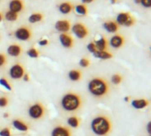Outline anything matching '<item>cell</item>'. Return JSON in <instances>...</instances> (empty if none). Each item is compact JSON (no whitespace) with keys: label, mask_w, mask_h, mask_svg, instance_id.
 Instances as JSON below:
<instances>
[{"label":"cell","mask_w":151,"mask_h":136,"mask_svg":"<svg viewBox=\"0 0 151 136\" xmlns=\"http://www.w3.org/2000/svg\"><path fill=\"white\" fill-rule=\"evenodd\" d=\"M124 100H125L126 102H129V97H128V96H126V97L124 98Z\"/></svg>","instance_id":"42"},{"label":"cell","mask_w":151,"mask_h":136,"mask_svg":"<svg viewBox=\"0 0 151 136\" xmlns=\"http://www.w3.org/2000/svg\"><path fill=\"white\" fill-rule=\"evenodd\" d=\"M58 9L62 14H70L74 9V5L69 1H64L58 5Z\"/></svg>","instance_id":"12"},{"label":"cell","mask_w":151,"mask_h":136,"mask_svg":"<svg viewBox=\"0 0 151 136\" xmlns=\"http://www.w3.org/2000/svg\"><path fill=\"white\" fill-rule=\"evenodd\" d=\"M134 3H135L136 4H141V0H134Z\"/></svg>","instance_id":"41"},{"label":"cell","mask_w":151,"mask_h":136,"mask_svg":"<svg viewBox=\"0 0 151 136\" xmlns=\"http://www.w3.org/2000/svg\"><path fill=\"white\" fill-rule=\"evenodd\" d=\"M9 9L14 12L19 13L23 12L26 8V3L24 0H11L9 2Z\"/></svg>","instance_id":"8"},{"label":"cell","mask_w":151,"mask_h":136,"mask_svg":"<svg viewBox=\"0 0 151 136\" xmlns=\"http://www.w3.org/2000/svg\"><path fill=\"white\" fill-rule=\"evenodd\" d=\"M6 57H5V55L4 54H3V53H0V67H2V66H4V65H5V64H6Z\"/></svg>","instance_id":"32"},{"label":"cell","mask_w":151,"mask_h":136,"mask_svg":"<svg viewBox=\"0 0 151 136\" xmlns=\"http://www.w3.org/2000/svg\"><path fill=\"white\" fill-rule=\"evenodd\" d=\"M67 124L72 127H78L80 125V119L77 117H70L67 119Z\"/></svg>","instance_id":"25"},{"label":"cell","mask_w":151,"mask_h":136,"mask_svg":"<svg viewBox=\"0 0 151 136\" xmlns=\"http://www.w3.org/2000/svg\"><path fill=\"white\" fill-rule=\"evenodd\" d=\"M141 4L144 8H150L151 0H141Z\"/></svg>","instance_id":"33"},{"label":"cell","mask_w":151,"mask_h":136,"mask_svg":"<svg viewBox=\"0 0 151 136\" xmlns=\"http://www.w3.org/2000/svg\"><path fill=\"white\" fill-rule=\"evenodd\" d=\"M121 81H122V76L121 75H119V74H114V75H112V77H111V82L113 84L118 85Z\"/></svg>","instance_id":"27"},{"label":"cell","mask_w":151,"mask_h":136,"mask_svg":"<svg viewBox=\"0 0 151 136\" xmlns=\"http://www.w3.org/2000/svg\"><path fill=\"white\" fill-rule=\"evenodd\" d=\"M95 58H100V59H110L113 57V55L106 50H96L95 53H93Z\"/></svg>","instance_id":"21"},{"label":"cell","mask_w":151,"mask_h":136,"mask_svg":"<svg viewBox=\"0 0 151 136\" xmlns=\"http://www.w3.org/2000/svg\"><path fill=\"white\" fill-rule=\"evenodd\" d=\"M149 105V101L145 100V99H140V100H134L132 102V106L134 109L140 110V109H143L146 106Z\"/></svg>","instance_id":"22"},{"label":"cell","mask_w":151,"mask_h":136,"mask_svg":"<svg viewBox=\"0 0 151 136\" xmlns=\"http://www.w3.org/2000/svg\"><path fill=\"white\" fill-rule=\"evenodd\" d=\"M90 128L96 135L107 136L111 132L112 124L106 115H97L91 121Z\"/></svg>","instance_id":"1"},{"label":"cell","mask_w":151,"mask_h":136,"mask_svg":"<svg viewBox=\"0 0 151 136\" xmlns=\"http://www.w3.org/2000/svg\"><path fill=\"white\" fill-rule=\"evenodd\" d=\"M72 30L73 34L79 39H84L89 35V30L87 26L81 22H77L72 27Z\"/></svg>","instance_id":"6"},{"label":"cell","mask_w":151,"mask_h":136,"mask_svg":"<svg viewBox=\"0 0 151 136\" xmlns=\"http://www.w3.org/2000/svg\"><path fill=\"white\" fill-rule=\"evenodd\" d=\"M38 43H39L40 46H46V45L49 44V40H47V39H42V40H40V41L38 42Z\"/></svg>","instance_id":"36"},{"label":"cell","mask_w":151,"mask_h":136,"mask_svg":"<svg viewBox=\"0 0 151 136\" xmlns=\"http://www.w3.org/2000/svg\"><path fill=\"white\" fill-rule=\"evenodd\" d=\"M72 27L71 21L67 19H59L55 23V29L58 32L62 33H67Z\"/></svg>","instance_id":"7"},{"label":"cell","mask_w":151,"mask_h":136,"mask_svg":"<svg viewBox=\"0 0 151 136\" xmlns=\"http://www.w3.org/2000/svg\"><path fill=\"white\" fill-rule=\"evenodd\" d=\"M4 18L7 21L14 22V21L18 20V19L19 18V13L14 12H12V11H10V10H7V11L4 12Z\"/></svg>","instance_id":"20"},{"label":"cell","mask_w":151,"mask_h":136,"mask_svg":"<svg viewBox=\"0 0 151 136\" xmlns=\"http://www.w3.org/2000/svg\"><path fill=\"white\" fill-rule=\"evenodd\" d=\"M97 50H106L108 48V41L105 36H102L99 40H96L95 42Z\"/></svg>","instance_id":"17"},{"label":"cell","mask_w":151,"mask_h":136,"mask_svg":"<svg viewBox=\"0 0 151 136\" xmlns=\"http://www.w3.org/2000/svg\"><path fill=\"white\" fill-rule=\"evenodd\" d=\"M68 76H69V79L71 81H80L81 79L82 73L79 70H72V71L69 72Z\"/></svg>","instance_id":"23"},{"label":"cell","mask_w":151,"mask_h":136,"mask_svg":"<svg viewBox=\"0 0 151 136\" xmlns=\"http://www.w3.org/2000/svg\"><path fill=\"white\" fill-rule=\"evenodd\" d=\"M24 73H25L24 68L20 64H15L10 69V76L15 80L22 78L24 75Z\"/></svg>","instance_id":"10"},{"label":"cell","mask_w":151,"mask_h":136,"mask_svg":"<svg viewBox=\"0 0 151 136\" xmlns=\"http://www.w3.org/2000/svg\"><path fill=\"white\" fill-rule=\"evenodd\" d=\"M104 28L109 33H117L119 29V25L116 22V20H108L103 24Z\"/></svg>","instance_id":"14"},{"label":"cell","mask_w":151,"mask_h":136,"mask_svg":"<svg viewBox=\"0 0 151 136\" xmlns=\"http://www.w3.org/2000/svg\"><path fill=\"white\" fill-rule=\"evenodd\" d=\"M28 115L33 119H41L45 115V108L41 103H35L29 107Z\"/></svg>","instance_id":"4"},{"label":"cell","mask_w":151,"mask_h":136,"mask_svg":"<svg viewBox=\"0 0 151 136\" xmlns=\"http://www.w3.org/2000/svg\"><path fill=\"white\" fill-rule=\"evenodd\" d=\"M8 104V99L6 97H0V107H5Z\"/></svg>","instance_id":"34"},{"label":"cell","mask_w":151,"mask_h":136,"mask_svg":"<svg viewBox=\"0 0 151 136\" xmlns=\"http://www.w3.org/2000/svg\"><path fill=\"white\" fill-rule=\"evenodd\" d=\"M23 80H24L25 81H29V76H28L27 73H25V74L23 75Z\"/></svg>","instance_id":"37"},{"label":"cell","mask_w":151,"mask_h":136,"mask_svg":"<svg viewBox=\"0 0 151 136\" xmlns=\"http://www.w3.org/2000/svg\"><path fill=\"white\" fill-rule=\"evenodd\" d=\"M125 42H126V38L121 35H113L111 40H110V45L114 48V49H119L121 48L124 44H125Z\"/></svg>","instance_id":"11"},{"label":"cell","mask_w":151,"mask_h":136,"mask_svg":"<svg viewBox=\"0 0 151 136\" xmlns=\"http://www.w3.org/2000/svg\"><path fill=\"white\" fill-rule=\"evenodd\" d=\"M61 107L64 111L73 112L82 106V99L76 93H67L61 99Z\"/></svg>","instance_id":"3"},{"label":"cell","mask_w":151,"mask_h":136,"mask_svg":"<svg viewBox=\"0 0 151 136\" xmlns=\"http://www.w3.org/2000/svg\"><path fill=\"white\" fill-rule=\"evenodd\" d=\"M59 41L62 44L63 47L67 48V49H71L73 47L74 45V40L72 37V35H70L67 33H62L59 35Z\"/></svg>","instance_id":"9"},{"label":"cell","mask_w":151,"mask_h":136,"mask_svg":"<svg viewBox=\"0 0 151 136\" xmlns=\"http://www.w3.org/2000/svg\"><path fill=\"white\" fill-rule=\"evenodd\" d=\"M80 65H81V66H82V67H88V66L90 65V62H89V60H88V58H81V59L80 60Z\"/></svg>","instance_id":"29"},{"label":"cell","mask_w":151,"mask_h":136,"mask_svg":"<svg viewBox=\"0 0 151 136\" xmlns=\"http://www.w3.org/2000/svg\"><path fill=\"white\" fill-rule=\"evenodd\" d=\"M0 136H11L10 130L8 128H4L2 131H0Z\"/></svg>","instance_id":"35"},{"label":"cell","mask_w":151,"mask_h":136,"mask_svg":"<svg viewBox=\"0 0 151 136\" xmlns=\"http://www.w3.org/2000/svg\"><path fill=\"white\" fill-rule=\"evenodd\" d=\"M148 132L151 134V123L150 122H149V124H148Z\"/></svg>","instance_id":"39"},{"label":"cell","mask_w":151,"mask_h":136,"mask_svg":"<svg viewBox=\"0 0 151 136\" xmlns=\"http://www.w3.org/2000/svg\"><path fill=\"white\" fill-rule=\"evenodd\" d=\"M87 49L88 50V51H90L91 53H95L97 50H96V45H95V43L94 42H90V43H88V46H87Z\"/></svg>","instance_id":"30"},{"label":"cell","mask_w":151,"mask_h":136,"mask_svg":"<svg viewBox=\"0 0 151 136\" xmlns=\"http://www.w3.org/2000/svg\"><path fill=\"white\" fill-rule=\"evenodd\" d=\"M12 125H13V127H14L16 129H18V130H19V131H21V132H26V131H27V129H28L27 126L24 122H22V121H20V120H19V119H15V120L12 122Z\"/></svg>","instance_id":"24"},{"label":"cell","mask_w":151,"mask_h":136,"mask_svg":"<svg viewBox=\"0 0 151 136\" xmlns=\"http://www.w3.org/2000/svg\"><path fill=\"white\" fill-rule=\"evenodd\" d=\"M14 36L19 41H29L33 37V31L27 26H21L15 30Z\"/></svg>","instance_id":"5"},{"label":"cell","mask_w":151,"mask_h":136,"mask_svg":"<svg viewBox=\"0 0 151 136\" xmlns=\"http://www.w3.org/2000/svg\"><path fill=\"white\" fill-rule=\"evenodd\" d=\"M3 19H4V14L0 12V22H2Z\"/></svg>","instance_id":"40"},{"label":"cell","mask_w":151,"mask_h":136,"mask_svg":"<svg viewBox=\"0 0 151 136\" xmlns=\"http://www.w3.org/2000/svg\"><path fill=\"white\" fill-rule=\"evenodd\" d=\"M73 10H75V12L81 16H86L88 13V8L85 4H77L76 5H74Z\"/></svg>","instance_id":"19"},{"label":"cell","mask_w":151,"mask_h":136,"mask_svg":"<svg viewBox=\"0 0 151 136\" xmlns=\"http://www.w3.org/2000/svg\"><path fill=\"white\" fill-rule=\"evenodd\" d=\"M131 16H132V14L129 12H121L118 14L117 19H116V22L119 26H124L125 23L128 20V19Z\"/></svg>","instance_id":"16"},{"label":"cell","mask_w":151,"mask_h":136,"mask_svg":"<svg viewBox=\"0 0 151 136\" xmlns=\"http://www.w3.org/2000/svg\"><path fill=\"white\" fill-rule=\"evenodd\" d=\"M0 84H1L4 88H5L7 90H12V87L10 86V84L8 83V81H7L4 78L0 79Z\"/></svg>","instance_id":"28"},{"label":"cell","mask_w":151,"mask_h":136,"mask_svg":"<svg viewBox=\"0 0 151 136\" xmlns=\"http://www.w3.org/2000/svg\"><path fill=\"white\" fill-rule=\"evenodd\" d=\"M8 116H9L8 113H4V118H8Z\"/></svg>","instance_id":"43"},{"label":"cell","mask_w":151,"mask_h":136,"mask_svg":"<svg viewBox=\"0 0 151 136\" xmlns=\"http://www.w3.org/2000/svg\"><path fill=\"white\" fill-rule=\"evenodd\" d=\"M44 18V15L42 12H33L29 17H28V21L29 23H32V24H35V23H38V22H41Z\"/></svg>","instance_id":"18"},{"label":"cell","mask_w":151,"mask_h":136,"mask_svg":"<svg viewBox=\"0 0 151 136\" xmlns=\"http://www.w3.org/2000/svg\"><path fill=\"white\" fill-rule=\"evenodd\" d=\"M134 23H135V19L133 17V16H131L129 19H128V20L125 23V27H132L133 25H134Z\"/></svg>","instance_id":"31"},{"label":"cell","mask_w":151,"mask_h":136,"mask_svg":"<svg viewBox=\"0 0 151 136\" xmlns=\"http://www.w3.org/2000/svg\"><path fill=\"white\" fill-rule=\"evenodd\" d=\"M89 93L95 97H104L110 92V86L106 80L103 78H93L88 85Z\"/></svg>","instance_id":"2"},{"label":"cell","mask_w":151,"mask_h":136,"mask_svg":"<svg viewBox=\"0 0 151 136\" xmlns=\"http://www.w3.org/2000/svg\"><path fill=\"white\" fill-rule=\"evenodd\" d=\"M111 1L112 4H116L117 3V0H111Z\"/></svg>","instance_id":"44"},{"label":"cell","mask_w":151,"mask_h":136,"mask_svg":"<svg viewBox=\"0 0 151 136\" xmlns=\"http://www.w3.org/2000/svg\"><path fill=\"white\" fill-rule=\"evenodd\" d=\"M27 54L30 58H38L39 55H40L39 51H38L35 47L30 48V49L27 51Z\"/></svg>","instance_id":"26"},{"label":"cell","mask_w":151,"mask_h":136,"mask_svg":"<svg viewBox=\"0 0 151 136\" xmlns=\"http://www.w3.org/2000/svg\"><path fill=\"white\" fill-rule=\"evenodd\" d=\"M94 1H95V0H81L82 4H90V3H92V2H94Z\"/></svg>","instance_id":"38"},{"label":"cell","mask_w":151,"mask_h":136,"mask_svg":"<svg viewBox=\"0 0 151 136\" xmlns=\"http://www.w3.org/2000/svg\"><path fill=\"white\" fill-rule=\"evenodd\" d=\"M22 52V48L19 44H11L7 48V53L14 58L19 57Z\"/></svg>","instance_id":"15"},{"label":"cell","mask_w":151,"mask_h":136,"mask_svg":"<svg viewBox=\"0 0 151 136\" xmlns=\"http://www.w3.org/2000/svg\"><path fill=\"white\" fill-rule=\"evenodd\" d=\"M51 136H72L69 128L63 126H57L51 131Z\"/></svg>","instance_id":"13"}]
</instances>
